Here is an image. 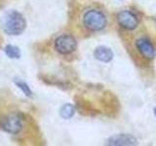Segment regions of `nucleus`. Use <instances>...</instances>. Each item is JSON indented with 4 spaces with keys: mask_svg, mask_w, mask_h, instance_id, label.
I'll return each instance as SVG.
<instances>
[{
    "mask_svg": "<svg viewBox=\"0 0 156 146\" xmlns=\"http://www.w3.org/2000/svg\"><path fill=\"white\" fill-rule=\"evenodd\" d=\"M4 30L11 35H19L26 28V19L19 12L11 11L4 19Z\"/></svg>",
    "mask_w": 156,
    "mask_h": 146,
    "instance_id": "1",
    "label": "nucleus"
},
{
    "mask_svg": "<svg viewBox=\"0 0 156 146\" xmlns=\"http://www.w3.org/2000/svg\"><path fill=\"white\" fill-rule=\"evenodd\" d=\"M83 23L87 29L92 31L101 30L106 24V19L104 13L99 10H89L83 17Z\"/></svg>",
    "mask_w": 156,
    "mask_h": 146,
    "instance_id": "2",
    "label": "nucleus"
},
{
    "mask_svg": "<svg viewBox=\"0 0 156 146\" xmlns=\"http://www.w3.org/2000/svg\"><path fill=\"white\" fill-rule=\"evenodd\" d=\"M0 128L9 134H16L23 128L22 119L18 114H9L0 120Z\"/></svg>",
    "mask_w": 156,
    "mask_h": 146,
    "instance_id": "3",
    "label": "nucleus"
},
{
    "mask_svg": "<svg viewBox=\"0 0 156 146\" xmlns=\"http://www.w3.org/2000/svg\"><path fill=\"white\" fill-rule=\"evenodd\" d=\"M76 41L74 37L71 35H61L58 36L55 41V48L56 50L62 55H67L70 54L76 49Z\"/></svg>",
    "mask_w": 156,
    "mask_h": 146,
    "instance_id": "4",
    "label": "nucleus"
},
{
    "mask_svg": "<svg viewBox=\"0 0 156 146\" xmlns=\"http://www.w3.org/2000/svg\"><path fill=\"white\" fill-rule=\"evenodd\" d=\"M117 22L120 26L128 30H133L139 24V19L136 16L132 13L131 11L125 10V11H121L118 16H117Z\"/></svg>",
    "mask_w": 156,
    "mask_h": 146,
    "instance_id": "5",
    "label": "nucleus"
},
{
    "mask_svg": "<svg viewBox=\"0 0 156 146\" xmlns=\"http://www.w3.org/2000/svg\"><path fill=\"white\" fill-rule=\"evenodd\" d=\"M136 46L138 48L139 52L145 58L151 60V58H153L155 57V54H156L155 49L148 39H145V38L139 39V40H136Z\"/></svg>",
    "mask_w": 156,
    "mask_h": 146,
    "instance_id": "6",
    "label": "nucleus"
},
{
    "mask_svg": "<svg viewBox=\"0 0 156 146\" xmlns=\"http://www.w3.org/2000/svg\"><path fill=\"white\" fill-rule=\"evenodd\" d=\"M107 144L114 145V146L135 145V144H136V139L131 134H115L113 136H111V137L107 140Z\"/></svg>",
    "mask_w": 156,
    "mask_h": 146,
    "instance_id": "7",
    "label": "nucleus"
},
{
    "mask_svg": "<svg viewBox=\"0 0 156 146\" xmlns=\"http://www.w3.org/2000/svg\"><path fill=\"white\" fill-rule=\"evenodd\" d=\"M94 56L101 62H109L113 57V53L106 47H98L94 52Z\"/></svg>",
    "mask_w": 156,
    "mask_h": 146,
    "instance_id": "8",
    "label": "nucleus"
},
{
    "mask_svg": "<svg viewBox=\"0 0 156 146\" xmlns=\"http://www.w3.org/2000/svg\"><path fill=\"white\" fill-rule=\"evenodd\" d=\"M74 113H75L74 106L69 103L63 105L60 111V114L63 119H70L71 117L74 115Z\"/></svg>",
    "mask_w": 156,
    "mask_h": 146,
    "instance_id": "9",
    "label": "nucleus"
},
{
    "mask_svg": "<svg viewBox=\"0 0 156 146\" xmlns=\"http://www.w3.org/2000/svg\"><path fill=\"white\" fill-rule=\"evenodd\" d=\"M5 53H6V55L11 58H18V57H20V56H21V52H20L19 48L12 46V45H8L6 47V49H5Z\"/></svg>",
    "mask_w": 156,
    "mask_h": 146,
    "instance_id": "10",
    "label": "nucleus"
},
{
    "mask_svg": "<svg viewBox=\"0 0 156 146\" xmlns=\"http://www.w3.org/2000/svg\"><path fill=\"white\" fill-rule=\"evenodd\" d=\"M16 84H17V86L21 89L23 92V94L26 95V96H31V91H30V89L28 88V86L24 82H16Z\"/></svg>",
    "mask_w": 156,
    "mask_h": 146,
    "instance_id": "11",
    "label": "nucleus"
},
{
    "mask_svg": "<svg viewBox=\"0 0 156 146\" xmlns=\"http://www.w3.org/2000/svg\"><path fill=\"white\" fill-rule=\"evenodd\" d=\"M154 114H155V116H156V108L154 109Z\"/></svg>",
    "mask_w": 156,
    "mask_h": 146,
    "instance_id": "12",
    "label": "nucleus"
}]
</instances>
